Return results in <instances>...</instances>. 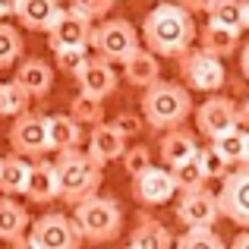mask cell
<instances>
[{
    "label": "cell",
    "mask_w": 249,
    "mask_h": 249,
    "mask_svg": "<svg viewBox=\"0 0 249 249\" xmlns=\"http://www.w3.org/2000/svg\"><path fill=\"white\" fill-rule=\"evenodd\" d=\"M16 6H19V0H0V19L16 16Z\"/></svg>",
    "instance_id": "obj_40"
},
{
    "label": "cell",
    "mask_w": 249,
    "mask_h": 249,
    "mask_svg": "<svg viewBox=\"0 0 249 249\" xmlns=\"http://www.w3.org/2000/svg\"><path fill=\"white\" fill-rule=\"evenodd\" d=\"M70 6L79 10L82 16H89L91 22H95V19H104L110 10H114V0H70Z\"/></svg>",
    "instance_id": "obj_36"
},
{
    "label": "cell",
    "mask_w": 249,
    "mask_h": 249,
    "mask_svg": "<svg viewBox=\"0 0 249 249\" xmlns=\"http://www.w3.org/2000/svg\"><path fill=\"white\" fill-rule=\"evenodd\" d=\"M196 22L193 13L183 10L177 0H158L152 13L142 19V41L158 57H180L196 41Z\"/></svg>",
    "instance_id": "obj_1"
},
{
    "label": "cell",
    "mask_w": 249,
    "mask_h": 249,
    "mask_svg": "<svg viewBox=\"0 0 249 249\" xmlns=\"http://www.w3.org/2000/svg\"><path fill=\"white\" fill-rule=\"evenodd\" d=\"M133 196L139 205H167L177 196V183L170 177V167L148 164L145 170H139L133 177Z\"/></svg>",
    "instance_id": "obj_11"
},
{
    "label": "cell",
    "mask_w": 249,
    "mask_h": 249,
    "mask_svg": "<svg viewBox=\"0 0 249 249\" xmlns=\"http://www.w3.org/2000/svg\"><path fill=\"white\" fill-rule=\"evenodd\" d=\"M243 29H249V0H246V10H243Z\"/></svg>",
    "instance_id": "obj_44"
},
{
    "label": "cell",
    "mask_w": 249,
    "mask_h": 249,
    "mask_svg": "<svg viewBox=\"0 0 249 249\" xmlns=\"http://www.w3.org/2000/svg\"><path fill=\"white\" fill-rule=\"evenodd\" d=\"M237 48H240V32L237 29H227V25H218V22H208L202 29V51H208V54L224 60Z\"/></svg>",
    "instance_id": "obj_25"
},
{
    "label": "cell",
    "mask_w": 249,
    "mask_h": 249,
    "mask_svg": "<svg viewBox=\"0 0 249 249\" xmlns=\"http://www.w3.org/2000/svg\"><path fill=\"white\" fill-rule=\"evenodd\" d=\"M177 218L180 224L186 227H202V224H214L221 218V208H218V196L208 193L205 186L199 189H186L177 202Z\"/></svg>",
    "instance_id": "obj_12"
},
{
    "label": "cell",
    "mask_w": 249,
    "mask_h": 249,
    "mask_svg": "<svg viewBox=\"0 0 249 249\" xmlns=\"http://www.w3.org/2000/svg\"><path fill=\"white\" fill-rule=\"evenodd\" d=\"M233 249H249V227H243V231L233 237Z\"/></svg>",
    "instance_id": "obj_41"
},
{
    "label": "cell",
    "mask_w": 249,
    "mask_h": 249,
    "mask_svg": "<svg viewBox=\"0 0 249 249\" xmlns=\"http://www.w3.org/2000/svg\"><path fill=\"white\" fill-rule=\"evenodd\" d=\"M35 205H48V202L60 199V186H57V167L54 161L44 158H32L29 167V180H25V193Z\"/></svg>",
    "instance_id": "obj_16"
},
{
    "label": "cell",
    "mask_w": 249,
    "mask_h": 249,
    "mask_svg": "<svg viewBox=\"0 0 249 249\" xmlns=\"http://www.w3.org/2000/svg\"><path fill=\"white\" fill-rule=\"evenodd\" d=\"M44 126H48V148H51V152L79 148V142H82V123H76L70 114H51V117H44Z\"/></svg>",
    "instance_id": "obj_21"
},
{
    "label": "cell",
    "mask_w": 249,
    "mask_h": 249,
    "mask_svg": "<svg viewBox=\"0 0 249 249\" xmlns=\"http://www.w3.org/2000/svg\"><path fill=\"white\" fill-rule=\"evenodd\" d=\"M85 60H89V51L85 48H60V51H54L57 70H60V73H70V76L79 73V67Z\"/></svg>",
    "instance_id": "obj_34"
},
{
    "label": "cell",
    "mask_w": 249,
    "mask_h": 249,
    "mask_svg": "<svg viewBox=\"0 0 249 249\" xmlns=\"http://www.w3.org/2000/svg\"><path fill=\"white\" fill-rule=\"evenodd\" d=\"M22 32L10 22H0V70H13L22 60Z\"/></svg>",
    "instance_id": "obj_28"
},
{
    "label": "cell",
    "mask_w": 249,
    "mask_h": 249,
    "mask_svg": "<svg viewBox=\"0 0 249 249\" xmlns=\"http://www.w3.org/2000/svg\"><path fill=\"white\" fill-rule=\"evenodd\" d=\"M177 3H180L183 10H189V13H205L212 0H177Z\"/></svg>",
    "instance_id": "obj_38"
},
{
    "label": "cell",
    "mask_w": 249,
    "mask_h": 249,
    "mask_svg": "<svg viewBox=\"0 0 249 249\" xmlns=\"http://www.w3.org/2000/svg\"><path fill=\"white\" fill-rule=\"evenodd\" d=\"M158 152H161V161H164L167 167H174V164H180V161L193 158V155L199 152V142H196V133H189V129H183V126H170V129H164V136H161Z\"/></svg>",
    "instance_id": "obj_19"
},
{
    "label": "cell",
    "mask_w": 249,
    "mask_h": 249,
    "mask_svg": "<svg viewBox=\"0 0 249 249\" xmlns=\"http://www.w3.org/2000/svg\"><path fill=\"white\" fill-rule=\"evenodd\" d=\"M196 158H199V164H202V170H205V177L208 180H214V177H224L227 170H231V164H227L224 158H221V152L214 145H208V148H199V152H196Z\"/></svg>",
    "instance_id": "obj_33"
},
{
    "label": "cell",
    "mask_w": 249,
    "mask_h": 249,
    "mask_svg": "<svg viewBox=\"0 0 249 249\" xmlns=\"http://www.w3.org/2000/svg\"><path fill=\"white\" fill-rule=\"evenodd\" d=\"M243 164H249V129H246V148H243Z\"/></svg>",
    "instance_id": "obj_43"
},
{
    "label": "cell",
    "mask_w": 249,
    "mask_h": 249,
    "mask_svg": "<svg viewBox=\"0 0 249 249\" xmlns=\"http://www.w3.org/2000/svg\"><path fill=\"white\" fill-rule=\"evenodd\" d=\"M243 10H246V0H212L205 13H208V22L243 32Z\"/></svg>",
    "instance_id": "obj_27"
},
{
    "label": "cell",
    "mask_w": 249,
    "mask_h": 249,
    "mask_svg": "<svg viewBox=\"0 0 249 249\" xmlns=\"http://www.w3.org/2000/svg\"><path fill=\"white\" fill-rule=\"evenodd\" d=\"M218 208L221 218L249 227V164H237V170H227L221 177Z\"/></svg>",
    "instance_id": "obj_8"
},
{
    "label": "cell",
    "mask_w": 249,
    "mask_h": 249,
    "mask_svg": "<svg viewBox=\"0 0 249 249\" xmlns=\"http://www.w3.org/2000/svg\"><path fill=\"white\" fill-rule=\"evenodd\" d=\"M170 177H174V183H177V189H180V193H186V189H199V186H205V180H208L196 155L170 167Z\"/></svg>",
    "instance_id": "obj_31"
},
{
    "label": "cell",
    "mask_w": 249,
    "mask_h": 249,
    "mask_svg": "<svg viewBox=\"0 0 249 249\" xmlns=\"http://www.w3.org/2000/svg\"><path fill=\"white\" fill-rule=\"evenodd\" d=\"M10 145L16 155L22 158H41L48 148V126H44L41 114H32V110H22V114L13 117L10 126Z\"/></svg>",
    "instance_id": "obj_9"
},
{
    "label": "cell",
    "mask_w": 249,
    "mask_h": 249,
    "mask_svg": "<svg viewBox=\"0 0 249 249\" xmlns=\"http://www.w3.org/2000/svg\"><path fill=\"white\" fill-rule=\"evenodd\" d=\"M196 126H199V133L205 136V139L221 136L224 129L237 126V104H233L231 98L212 91V98L202 101V107L196 110Z\"/></svg>",
    "instance_id": "obj_13"
},
{
    "label": "cell",
    "mask_w": 249,
    "mask_h": 249,
    "mask_svg": "<svg viewBox=\"0 0 249 249\" xmlns=\"http://www.w3.org/2000/svg\"><path fill=\"white\" fill-rule=\"evenodd\" d=\"M76 82H79V91L85 95H95V98H107L117 91V70L110 60H104V57H89V60L79 67V73H76Z\"/></svg>",
    "instance_id": "obj_14"
},
{
    "label": "cell",
    "mask_w": 249,
    "mask_h": 249,
    "mask_svg": "<svg viewBox=\"0 0 249 249\" xmlns=\"http://www.w3.org/2000/svg\"><path fill=\"white\" fill-rule=\"evenodd\" d=\"M123 76H126V82L136 85V89H148L152 82L161 79L158 54H152L148 48H136L133 54L123 60Z\"/></svg>",
    "instance_id": "obj_18"
},
{
    "label": "cell",
    "mask_w": 249,
    "mask_h": 249,
    "mask_svg": "<svg viewBox=\"0 0 249 249\" xmlns=\"http://www.w3.org/2000/svg\"><path fill=\"white\" fill-rule=\"evenodd\" d=\"M174 243L183 246V249H221V246H224V240L214 233L212 224H202V227H186V233L177 237Z\"/></svg>",
    "instance_id": "obj_32"
},
{
    "label": "cell",
    "mask_w": 249,
    "mask_h": 249,
    "mask_svg": "<svg viewBox=\"0 0 249 249\" xmlns=\"http://www.w3.org/2000/svg\"><path fill=\"white\" fill-rule=\"evenodd\" d=\"M76 227H79L82 240L89 243H107L123 231V208L117 205L110 196H85L76 202V214H73Z\"/></svg>",
    "instance_id": "obj_3"
},
{
    "label": "cell",
    "mask_w": 249,
    "mask_h": 249,
    "mask_svg": "<svg viewBox=\"0 0 249 249\" xmlns=\"http://www.w3.org/2000/svg\"><path fill=\"white\" fill-rule=\"evenodd\" d=\"M13 79L22 85L32 98H44L51 91V85H54V70H51V63L41 60V57H29V60L16 63Z\"/></svg>",
    "instance_id": "obj_17"
},
{
    "label": "cell",
    "mask_w": 249,
    "mask_h": 249,
    "mask_svg": "<svg viewBox=\"0 0 249 249\" xmlns=\"http://www.w3.org/2000/svg\"><path fill=\"white\" fill-rule=\"evenodd\" d=\"M212 145L221 152V158L227 161L231 167H237V164H243V148H246V129L243 126H231V129H224L221 136H214L212 139Z\"/></svg>",
    "instance_id": "obj_26"
},
{
    "label": "cell",
    "mask_w": 249,
    "mask_h": 249,
    "mask_svg": "<svg viewBox=\"0 0 249 249\" xmlns=\"http://www.w3.org/2000/svg\"><path fill=\"white\" fill-rule=\"evenodd\" d=\"M29 101H32V95L16 79L0 82V117H16L22 110H29Z\"/></svg>",
    "instance_id": "obj_30"
},
{
    "label": "cell",
    "mask_w": 249,
    "mask_h": 249,
    "mask_svg": "<svg viewBox=\"0 0 249 249\" xmlns=\"http://www.w3.org/2000/svg\"><path fill=\"white\" fill-rule=\"evenodd\" d=\"M193 114V98H189V89L180 82H152L142 95V120L152 129H170L180 126L186 117Z\"/></svg>",
    "instance_id": "obj_2"
},
{
    "label": "cell",
    "mask_w": 249,
    "mask_h": 249,
    "mask_svg": "<svg viewBox=\"0 0 249 249\" xmlns=\"http://www.w3.org/2000/svg\"><path fill=\"white\" fill-rule=\"evenodd\" d=\"M89 48H95V54L110 63H123L139 48V32L126 19H104L101 25H91Z\"/></svg>",
    "instance_id": "obj_5"
},
{
    "label": "cell",
    "mask_w": 249,
    "mask_h": 249,
    "mask_svg": "<svg viewBox=\"0 0 249 249\" xmlns=\"http://www.w3.org/2000/svg\"><path fill=\"white\" fill-rule=\"evenodd\" d=\"M79 243H82V233L76 227V221L60 212L41 214L38 221H32L29 237H25V246H35V249H76Z\"/></svg>",
    "instance_id": "obj_6"
},
{
    "label": "cell",
    "mask_w": 249,
    "mask_h": 249,
    "mask_svg": "<svg viewBox=\"0 0 249 249\" xmlns=\"http://www.w3.org/2000/svg\"><path fill=\"white\" fill-rule=\"evenodd\" d=\"M48 41L54 51L60 48H89V38H91V19L82 16L79 10H73V6H67V10H57L54 22L48 25Z\"/></svg>",
    "instance_id": "obj_10"
},
{
    "label": "cell",
    "mask_w": 249,
    "mask_h": 249,
    "mask_svg": "<svg viewBox=\"0 0 249 249\" xmlns=\"http://www.w3.org/2000/svg\"><path fill=\"white\" fill-rule=\"evenodd\" d=\"M142 123H145V120H142V117H136V114H120V117L114 120V126L120 129L123 136H139Z\"/></svg>",
    "instance_id": "obj_37"
},
{
    "label": "cell",
    "mask_w": 249,
    "mask_h": 249,
    "mask_svg": "<svg viewBox=\"0 0 249 249\" xmlns=\"http://www.w3.org/2000/svg\"><path fill=\"white\" fill-rule=\"evenodd\" d=\"M120 161H123V170H126L129 177H136L139 170H145L152 164V152H148L145 145H133V148H123Z\"/></svg>",
    "instance_id": "obj_35"
},
{
    "label": "cell",
    "mask_w": 249,
    "mask_h": 249,
    "mask_svg": "<svg viewBox=\"0 0 249 249\" xmlns=\"http://www.w3.org/2000/svg\"><path fill=\"white\" fill-rule=\"evenodd\" d=\"M29 167H32V158H22L16 152L0 158V193L3 196H22L25 180H29Z\"/></svg>",
    "instance_id": "obj_24"
},
{
    "label": "cell",
    "mask_w": 249,
    "mask_h": 249,
    "mask_svg": "<svg viewBox=\"0 0 249 249\" xmlns=\"http://www.w3.org/2000/svg\"><path fill=\"white\" fill-rule=\"evenodd\" d=\"M237 126H243V129H249V98L243 104L237 107Z\"/></svg>",
    "instance_id": "obj_39"
},
{
    "label": "cell",
    "mask_w": 249,
    "mask_h": 249,
    "mask_svg": "<svg viewBox=\"0 0 249 249\" xmlns=\"http://www.w3.org/2000/svg\"><path fill=\"white\" fill-rule=\"evenodd\" d=\"M123 148H126V136L114 126V123H95L89 133V158L95 164H110V161H120Z\"/></svg>",
    "instance_id": "obj_15"
},
{
    "label": "cell",
    "mask_w": 249,
    "mask_h": 249,
    "mask_svg": "<svg viewBox=\"0 0 249 249\" xmlns=\"http://www.w3.org/2000/svg\"><path fill=\"white\" fill-rule=\"evenodd\" d=\"M180 76L186 82V89L205 91V95L221 91V85L227 82L221 57L208 54V51H186V54H180Z\"/></svg>",
    "instance_id": "obj_7"
},
{
    "label": "cell",
    "mask_w": 249,
    "mask_h": 249,
    "mask_svg": "<svg viewBox=\"0 0 249 249\" xmlns=\"http://www.w3.org/2000/svg\"><path fill=\"white\" fill-rule=\"evenodd\" d=\"M29 212L19 205L16 199L3 196L0 199V240L3 243H16V246H25V231H29Z\"/></svg>",
    "instance_id": "obj_20"
},
{
    "label": "cell",
    "mask_w": 249,
    "mask_h": 249,
    "mask_svg": "<svg viewBox=\"0 0 249 249\" xmlns=\"http://www.w3.org/2000/svg\"><path fill=\"white\" fill-rule=\"evenodd\" d=\"M60 158L54 161L57 167V186H60V199L76 205L85 196L98 193L101 186V164L89 158V152L79 148H67V152H57Z\"/></svg>",
    "instance_id": "obj_4"
},
{
    "label": "cell",
    "mask_w": 249,
    "mask_h": 249,
    "mask_svg": "<svg viewBox=\"0 0 249 249\" xmlns=\"http://www.w3.org/2000/svg\"><path fill=\"white\" fill-rule=\"evenodd\" d=\"M57 10H60V0H19L16 19L29 32H48V25L57 16Z\"/></svg>",
    "instance_id": "obj_23"
},
{
    "label": "cell",
    "mask_w": 249,
    "mask_h": 249,
    "mask_svg": "<svg viewBox=\"0 0 249 249\" xmlns=\"http://www.w3.org/2000/svg\"><path fill=\"white\" fill-rule=\"evenodd\" d=\"M170 243H174V233H170L161 221L148 218V214H142V218L136 221L133 233H129V246L133 249H167Z\"/></svg>",
    "instance_id": "obj_22"
},
{
    "label": "cell",
    "mask_w": 249,
    "mask_h": 249,
    "mask_svg": "<svg viewBox=\"0 0 249 249\" xmlns=\"http://www.w3.org/2000/svg\"><path fill=\"white\" fill-rule=\"evenodd\" d=\"M70 117H73L76 123H82V126H95V123L104 120V98H95V95H79L70 101Z\"/></svg>",
    "instance_id": "obj_29"
},
{
    "label": "cell",
    "mask_w": 249,
    "mask_h": 249,
    "mask_svg": "<svg viewBox=\"0 0 249 249\" xmlns=\"http://www.w3.org/2000/svg\"><path fill=\"white\" fill-rule=\"evenodd\" d=\"M240 70H243V76L249 79V41L240 48Z\"/></svg>",
    "instance_id": "obj_42"
}]
</instances>
